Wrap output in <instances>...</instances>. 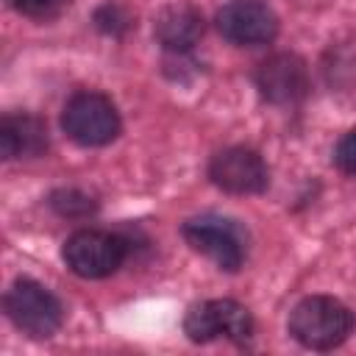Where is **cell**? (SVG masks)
<instances>
[{"mask_svg":"<svg viewBox=\"0 0 356 356\" xmlns=\"http://www.w3.org/2000/svg\"><path fill=\"white\" fill-rule=\"evenodd\" d=\"M353 331V314L345 303L314 295L300 300L289 314V334L312 350H331L348 339Z\"/></svg>","mask_w":356,"mask_h":356,"instance_id":"1","label":"cell"},{"mask_svg":"<svg viewBox=\"0 0 356 356\" xmlns=\"http://www.w3.org/2000/svg\"><path fill=\"white\" fill-rule=\"evenodd\" d=\"M6 314L8 320L28 337L33 339H47L58 331L61 320H64V309L58 303V298L44 289L36 281H17L8 292H6Z\"/></svg>","mask_w":356,"mask_h":356,"instance_id":"2","label":"cell"},{"mask_svg":"<svg viewBox=\"0 0 356 356\" xmlns=\"http://www.w3.org/2000/svg\"><path fill=\"white\" fill-rule=\"evenodd\" d=\"M61 125L72 142L83 147H97L108 145L120 134V114L106 95L78 92L67 100Z\"/></svg>","mask_w":356,"mask_h":356,"instance_id":"3","label":"cell"},{"mask_svg":"<svg viewBox=\"0 0 356 356\" xmlns=\"http://www.w3.org/2000/svg\"><path fill=\"white\" fill-rule=\"evenodd\" d=\"M128 245L117 234L83 228L64 242V261L81 278H106L125 261Z\"/></svg>","mask_w":356,"mask_h":356,"instance_id":"4","label":"cell"},{"mask_svg":"<svg viewBox=\"0 0 356 356\" xmlns=\"http://www.w3.org/2000/svg\"><path fill=\"white\" fill-rule=\"evenodd\" d=\"M184 331L192 342H211L217 337H225L231 342H245L253 331V320L242 303L220 298L192 306L184 320Z\"/></svg>","mask_w":356,"mask_h":356,"instance_id":"5","label":"cell"},{"mask_svg":"<svg viewBox=\"0 0 356 356\" xmlns=\"http://www.w3.org/2000/svg\"><path fill=\"white\" fill-rule=\"evenodd\" d=\"M184 239L203 256H209L220 270H239L245 261V242L234 222L220 217H195L184 225Z\"/></svg>","mask_w":356,"mask_h":356,"instance_id":"6","label":"cell"},{"mask_svg":"<svg viewBox=\"0 0 356 356\" xmlns=\"http://www.w3.org/2000/svg\"><path fill=\"white\" fill-rule=\"evenodd\" d=\"M217 28L234 44H267L278 33V17L261 0H231L217 11Z\"/></svg>","mask_w":356,"mask_h":356,"instance_id":"7","label":"cell"},{"mask_svg":"<svg viewBox=\"0 0 356 356\" xmlns=\"http://www.w3.org/2000/svg\"><path fill=\"white\" fill-rule=\"evenodd\" d=\"M209 178L231 195H256V192H264L270 184L267 164L256 150H248V147L220 150L209 164Z\"/></svg>","mask_w":356,"mask_h":356,"instance_id":"8","label":"cell"},{"mask_svg":"<svg viewBox=\"0 0 356 356\" xmlns=\"http://www.w3.org/2000/svg\"><path fill=\"white\" fill-rule=\"evenodd\" d=\"M256 86L264 100L275 106L298 103L309 92V70L306 61L292 53H275L264 58L256 70Z\"/></svg>","mask_w":356,"mask_h":356,"instance_id":"9","label":"cell"},{"mask_svg":"<svg viewBox=\"0 0 356 356\" xmlns=\"http://www.w3.org/2000/svg\"><path fill=\"white\" fill-rule=\"evenodd\" d=\"M153 33H156L161 47H167L172 53H184V50L195 47L197 39L203 36V17L192 6L175 3V6H167L156 17Z\"/></svg>","mask_w":356,"mask_h":356,"instance_id":"10","label":"cell"},{"mask_svg":"<svg viewBox=\"0 0 356 356\" xmlns=\"http://www.w3.org/2000/svg\"><path fill=\"white\" fill-rule=\"evenodd\" d=\"M47 147V128L31 114H6L0 122V153L3 159L39 156Z\"/></svg>","mask_w":356,"mask_h":356,"instance_id":"11","label":"cell"},{"mask_svg":"<svg viewBox=\"0 0 356 356\" xmlns=\"http://www.w3.org/2000/svg\"><path fill=\"white\" fill-rule=\"evenodd\" d=\"M50 206H53L58 214H64V217H83V214H89V211L95 209L92 197L83 195V192H78V189H61V192H53Z\"/></svg>","mask_w":356,"mask_h":356,"instance_id":"12","label":"cell"},{"mask_svg":"<svg viewBox=\"0 0 356 356\" xmlns=\"http://www.w3.org/2000/svg\"><path fill=\"white\" fill-rule=\"evenodd\" d=\"M334 159H337V164H339L345 172L356 175V131H350V134H345V136L339 139Z\"/></svg>","mask_w":356,"mask_h":356,"instance_id":"13","label":"cell"},{"mask_svg":"<svg viewBox=\"0 0 356 356\" xmlns=\"http://www.w3.org/2000/svg\"><path fill=\"white\" fill-rule=\"evenodd\" d=\"M11 6L28 17H42V14H50L58 6V0H11Z\"/></svg>","mask_w":356,"mask_h":356,"instance_id":"14","label":"cell"}]
</instances>
